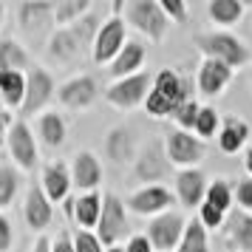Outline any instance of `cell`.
<instances>
[{"instance_id": "obj_35", "label": "cell", "mask_w": 252, "mask_h": 252, "mask_svg": "<svg viewBox=\"0 0 252 252\" xmlns=\"http://www.w3.org/2000/svg\"><path fill=\"white\" fill-rule=\"evenodd\" d=\"M198 111H201V105L195 102V99H187V102L173 114V119H176V125H179V130H193L195 127V119H198Z\"/></svg>"}, {"instance_id": "obj_30", "label": "cell", "mask_w": 252, "mask_h": 252, "mask_svg": "<svg viewBox=\"0 0 252 252\" xmlns=\"http://www.w3.org/2000/svg\"><path fill=\"white\" fill-rule=\"evenodd\" d=\"M207 14L221 26H232V23L241 20L244 3H241V0H213V3L207 6Z\"/></svg>"}, {"instance_id": "obj_27", "label": "cell", "mask_w": 252, "mask_h": 252, "mask_svg": "<svg viewBox=\"0 0 252 252\" xmlns=\"http://www.w3.org/2000/svg\"><path fill=\"white\" fill-rule=\"evenodd\" d=\"M0 96L12 105V108L23 105V96H26V77L23 74H17V71H0Z\"/></svg>"}, {"instance_id": "obj_33", "label": "cell", "mask_w": 252, "mask_h": 252, "mask_svg": "<svg viewBox=\"0 0 252 252\" xmlns=\"http://www.w3.org/2000/svg\"><path fill=\"white\" fill-rule=\"evenodd\" d=\"M108 153L114 161H127L133 156V139L127 136V130H111L108 136Z\"/></svg>"}, {"instance_id": "obj_37", "label": "cell", "mask_w": 252, "mask_h": 252, "mask_svg": "<svg viewBox=\"0 0 252 252\" xmlns=\"http://www.w3.org/2000/svg\"><path fill=\"white\" fill-rule=\"evenodd\" d=\"M74 252H102V244H99V238L94 232L77 229L74 232Z\"/></svg>"}, {"instance_id": "obj_7", "label": "cell", "mask_w": 252, "mask_h": 252, "mask_svg": "<svg viewBox=\"0 0 252 252\" xmlns=\"http://www.w3.org/2000/svg\"><path fill=\"white\" fill-rule=\"evenodd\" d=\"M150 88H153V77H150L148 71H139L133 77H125V80L114 82V85L105 91V96H108V102L116 105V108H133V105L148 99Z\"/></svg>"}, {"instance_id": "obj_47", "label": "cell", "mask_w": 252, "mask_h": 252, "mask_svg": "<svg viewBox=\"0 0 252 252\" xmlns=\"http://www.w3.org/2000/svg\"><path fill=\"white\" fill-rule=\"evenodd\" d=\"M105 252H125V250H119V247H111V250H105Z\"/></svg>"}, {"instance_id": "obj_18", "label": "cell", "mask_w": 252, "mask_h": 252, "mask_svg": "<svg viewBox=\"0 0 252 252\" xmlns=\"http://www.w3.org/2000/svg\"><path fill=\"white\" fill-rule=\"evenodd\" d=\"M23 218H26V224L34 229V232H40V229H46L48 224H51L54 213H51V204H48L43 187H32V190H29V195H26V207H23Z\"/></svg>"}, {"instance_id": "obj_10", "label": "cell", "mask_w": 252, "mask_h": 252, "mask_svg": "<svg viewBox=\"0 0 252 252\" xmlns=\"http://www.w3.org/2000/svg\"><path fill=\"white\" fill-rule=\"evenodd\" d=\"M164 156L170 164H182L190 170L193 164L204 159V142L184 133V130H173V133H167V153Z\"/></svg>"}, {"instance_id": "obj_19", "label": "cell", "mask_w": 252, "mask_h": 252, "mask_svg": "<svg viewBox=\"0 0 252 252\" xmlns=\"http://www.w3.org/2000/svg\"><path fill=\"white\" fill-rule=\"evenodd\" d=\"M99 182H102V164H99V159L94 156L91 150H80L74 156V184L80 190L94 193V187Z\"/></svg>"}, {"instance_id": "obj_32", "label": "cell", "mask_w": 252, "mask_h": 252, "mask_svg": "<svg viewBox=\"0 0 252 252\" xmlns=\"http://www.w3.org/2000/svg\"><path fill=\"white\" fill-rule=\"evenodd\" d=\"M204 195H207L204 198L207 204H213L216 210H221L224 216L229 213V207H232V190H229V184L224 182V179H216V182L207 187Z\"/></svg>"}, {"instance_id": "obj_16", "label": "cell", "mask_w": 252, "mask_h": 252, "mask_svg": "<svg viewBox=\"0 0 252 252\" xmlns=\"http://www.w3.org/2000/svg\"><path fill=\"white\" fill-rule=\"evenodd\" d=\"M167 170H170V161L161 153V145L150 142L136 159V176L142 182H159L161 176H167Z\"/></svg>"}, {"instance_id": "obj_25", "label": "cell", "mask_w": 252, "mask_h": 252, "mask_svg": "<svg viewBox=\"0 0 252 252\" xmlns=\"http://www.w3.org/2000/svg\"><path fill=\"white\" fill-rule=\"evenodd\" d=\"M99 213H102V195L96 193H85L82 198L74 201V218L80 221L82 227H96L99 221Z\"/></svg>"}, {"instance_id": "obj_40", "label": "cell", "mask_w": 252, "mask_h": 252, "mask_svg": "<svg viewBox=\"0 0 252 252\" xmlns=\"http://www.w3.org/2000/svg\"><path fill=\"white\" fill-rule=\"evenodd\" d=\"M12 241H14L12 224H9V218H6V216H0V252H9V250H12Z\"/></svg>"}, {"instance_id": "obj_17", "label": "cell", "mask_w": 252, "mask_h": 252, "mask_svg": "<svg viewBox=\"0 0 252 252\" xmlns=\"http://www.w3.org/2000/svg\"><path fill=\"white\" fill-rule=\"evenodd\" d=\"M207 193V182H204V173L190 167V170H182L176 176V195L184 207H198L204 201Z\"/></svg>"}, {"instance_id": "obj_5", "label": "cell", "mask_w": 252, "mask_h": 252, "mask_svg": "<svg viewBox=\"0 0 252 252\" xmlns=\"http://www.w3.org/2000/svg\"><path fill=\"white\" fill-rule=\"evenodd\" d=\"M127 213L125 204L116 198L114 193L102 195V213H99V221H96V238L102 247H116V241L127 235Z\"/></svg>"}, {"instance_id": "obj_38", "label": "cell", "mask_w": 252, "mask_h": 252, "mask_svg": "<svg viewBox=\"0 0 252 252\" xmlns=\"http://www.w3.org/2000/svg\"><path fill=\"white\" fill-rule=\"evenodd\" d=\"M159 6H161V12H164V17H170L176 23H182L184 17H187V6H184L182 0H161Z\"/></svg>"}, {"instance_id": "obj_45", "label": "cell", "mask_w": 252, "mask_h": 252, "mask_svg": "<svg viewBox=\"0 0 252 252\" xmlns=\"http://www.w3.org/2000/svg\"><path fill=\"white\" fill-rule=\"evenodd\" d=\"M6 122H9V116H6V114H3V111H0V127L6 125Z\"/></svg>"}, {"instance_id": "obj_22", "label": "cell", "mask_w": 252, "mask_h": 252, "mask_svg": "<svg viewBox=\"0 0 252 252\" xmlns=\"http://www.w3.org/2000/svg\"><path fill=\"white\" fill-rule=\"evenodd\" d=\"M71 190V179H68V170L65 164H48L43 170V193H46L48 201H63Z\"/></svg>"}, {"instance_id": "obj_2", "label": "cell", "mask_w": 252, "mask_h": 252, "mask_svg": "<svg viewBox=\"0 0 252 252\" xmlns=\"http://www.w3.org/2000/svg\"><path fill=\"white\" fill-rule=\"evenodd\" d=\"M187 99H190L187 96V82L182 80V74H176L173 68H161L153 77V88L145 99V108H148L150 116L164 119V116L176 114Z\"/></svg>"}, {"instance_id": "obj_3", "label": "cell", "mask_w": 252, "mask_h": 252, "mask_svg": "<svg viewBox=\"0 0 252 252\" xmlns=\"http://www.w3.org/2000/svg\"><path fill=\"white\" fill-rule=\"evenodd\" d=\"M204 60H218L235 71L238 65L250 63V48L241 43L238 37L227 34V32H213V34H195L193 40Z\"/></svg>"}, {"instance_id": "obj_4", "label": "cell", "mask_w": 252, "mask_h": 252, "mask_svg": "<svg viewBox=\"0 0 252 252\" xmlns=\"http://www.w3.org/2000/svg\"><path fill=\"white\" fill-rule=\"evenodd\" d=\"M119 12L125 14L122 17L125 23L139 29L150 40H161V37L167 34V23L170 20L164 17V12H161V6L156 0H127V3H122Z\"/></svg>"}, {"instance_id": "obj_21", "label": "cell", "mask_w": 252, "mask_h": 252, "mask_svg": "<svg viewBox=\"0 0 252 252\" xmlns=\"http://www.w3.org/2000/svg\"><path fill=\"white\" fill-rule=\"evenodd\" d=\"M227 227H229V241L241 252H252V216L244 210H229L227 213Z\"/></svg>"}, {"instance_id": "obj_14", "label": "cell", "mask_w": 252, "mask_h": 252, "mask_svg": "<svg viewBox=\"0 0 252 252\" xmlns=\"http://www.w3.org/2000/svg\"><path fill=\"white\" fill-rule=\"evenodd\" d=\"M127 204L139 216H156V213H161V210H167L173 204V195H170V190H164L159 184H150V187L136 190V193L130 195Z\"/></svg>"}, {"instance_id": "obj_44", "label": "cell", "mask_w": 252, "mask_h": 252, "mask_svg": "<svg viewBox=\"0 0 252 252\" xmlns=\"http://www.w3.org/2000/svg\"><path fill=\"white\" fill-rule=\"evenodd\" d=\"M244 167H247V173L252 176V148L247 150V156H244Z\"/></svg>"}, {"instance_id": "obj_9", "label": "cell", "mask_w": 252, "mask_h": 252, "mask_svg": "<svg viewBox=\"0 0 252 252\" xmlns=\"http://www.w3.org/2000/svg\"><path fill=\"white\" fill-rule=\"evenodd\" d=\"M51 96H54V80H51V74L43 68H37L32 65L29 68V77H26V96H23V114H37L40 108H46L51 102Z\"/></svg>"}, {"instance_id": "obj_29", "label": "cell", "mask_w": 252, "mask_h": 252, "mask_svg": "<svg viewBox=\"0 0 252 252\" xmlns=\"http://www.w3.org/2000/svg\"><path fill=\"white\" fill-rule=\"evenodd\" d=\"M29 68V51L23 46H17L14 40H3L0 43V71H17Z\"/></svg>"}, {"instance_id": "obj_26", "label": "cell", "mask_w": 252, "mask_h": 252, "mask_svg": "<svg viewBox=\"0 0 252 252\" xmlns=\"http://www.w3.org/2000/svg\"><path fill=\"white\" fill-rule=\"evenodd\" d=\"M91 0H57L54 3V23H60L63 29L71 23H77L80 17L91 12Z\"/></svg>"}, {"instance_id": "obj_12", "label": "cell", "mask_w": 252, "mask_h": 252, "mask_svg": "<svg viewBox=\"0 0 252 252\" xmlns=\"http://www.w3.org/2000/svg\"><path fill=\"white\" fill-rule=\"evenodd\" d=\"M17 23L26 34H46L54 23V3H20L17 6Z\"/></svg>"}, {"instance_id": "obj_24", "label": "cell", "mask_w": 252, "mask_h": 252, "mask_svg": "<svg viewBox=\"0 0 252 252\" xmlns=\"http://www.w3.org/2000/svg\"><path fill=\"white\" fill-rule=\"evenodd\" d=\"M37 130H40L46 148H60V145L65 142V122H63V116L54 114V111H48V114L40 116Z\"/></svg>"}, {"instance_id": "obj_23", "label": "cell", "mask_w": 252, "mask_h": 252, "mask_svg": "<svg viewBox=\"0 0 252 252\" xmlns=\"http://www.w3.org/2000/svg\"><path fill=\"white\" fill-rule=\"evenodd\" d=\"M247 136H250V127L247 122H241L235 116H229L224 125L218 127V148L224 153H238L244 145H247Z\"/></svg>"}, {"instance_id": "obj_43", "label": "cell", "mask_w": 252, "mask_h": 252, "mask_svg": "<svg viewBox=\"0 0 252 252\" xmlns=\"http://www.w3.org/2000/svg\"><path fill=\"white\" fill-rule=\"evenodd\" d=\"M32 252H51V244H48V238H43V235H40V238H37V244H34V250Z\"/></svg>"}, {"instance_id": "obj_36", "label": "cell", "mask_w": 252, "mask_h": 252, "mask_svg": "<svg viewBox=\"0 0 252 252\" xmlns=\"http://www.w3.org/2000/svg\"><path fill=\"white\" fill-rule=\"evenodd\" d=\"M224 213L221 210H216L213 204H207V201H201L198 204V221H201V227L204 229H216V227H221L224 224Z\"/></svg>"}, {"instance_id": "obj_1", "label": "cell", "mask_w": 252, "mask_h": 252, "mask_svg": "<svg viewBox=\"0 0 252 252\" xmlns=\"http://www.w3.org/2000/svg\"><path fill=\"white\" fill-rule=\"evenodd\" d=\"M99 14L96 9L80 17L77 23L65 26V29H60L57 34L51 37V43H48V51H51V57L60 60V63H77V60L88 51V46H94V37L99 32Z\"/></svg>"}, {"instance_id": "obj_42", "label": "cell", "mask_w": 252, "mask_h": 252, "mask_svg": "<svg viewBox=\"0 0 252 252\" xmlns=\"http://www.w3.org/2000/svg\"><path fill=\"white\" fill-rule=\"evenodd\" d=\"M51 252H74V241H71L68 232H60L57 241L51 244Z\"/></svg>"}, {"instance_id": "obj_41", "label": "cell", "mask_w": 252, "mask_h": 252, "mask_svg": "<svg viewBox=\"0 0 252 252\" xmlns=\"http://www.w3.org/2000/svg\"><path fill=\"white\" fill-rule=\"evenodd\" d=\"M125 252H153V247H150L148 235H130Z\"/></svg>"}, {"instance_id": "obj_6", "label": "cell", "mask_w": 252, "mask_h": 252, "mask_svg": "<svg viewBox=\"0 0 252 252\" xmlns=\"http://www.w3.org/2000/svg\"><path fill=\"white\" fill-rule=\"evenodd\" d=\"M125 43H127L125 40V20H122L119 14L111 17V20H102L99 32H96V37H94V46H91L94 63H99V65L114 63L116 54L122 51Z\"/></svg>"}, {"instance_id": "obj_39", "label": "cell", "mask_w": 252, "mask_h": 252, "mask_svg": "<svg viewBox=\"0 0 252 252\" xmlns=\"http://www.w3.org/2000/svg\"><path fill=\"white\" fill-rule=\"evenodd\" d=\"M235 201H238V210H252V179H244V182H238V187H235Z\"/></svg>"}, {"instance_id": "obj_31", "label": "cell", "mask_w": 252, "mask_h": 252, "mask_svg": "<svg viewBox=\"0 0 252 252\" xmlns=\"http://www.w3.org/2000/svg\"><path fill=\"white\" fill-rule=\"evenodd\" d=\"M17 187H20V179H17V170L12 164H3L0 161V210L9 207L17 195Z\"/></svg>"}, {"instance_id": "obj_11", "label": "cell", "mask_w": 252, "mask_h": 252, "mask_svg": "<svg viewBox=\"0 0 252 252\" xmlns=\"http://www.w3.org/2000/svg\"><path fill=\"white\" fill-rule=\"evenodd\" d=\"M9 150H12V159L23 170L37 167V142L32 136L29 125H26V119H14L12 127H9Z\"/></svg>"}, {"instance_id": "obj_8", "label": "cell", "mask_w": 252, "mask_h": 252, "mask_svg": "<svg viewBox=\"0 0 252 252\" xmlns=\"http://www.w3.org/2000/svg\"><path fill=\"white\" fill-rule=\"evenodd\" d=\"M184 235V221L176 213H161L148 224V241L153 250L170 252L173 247H179V241Z\"/></svg>"}, {"instance_id": "obj_28", "label": "cell", "mask_w": 252, "mask_h": 252, "mask_svg": "<svg viewBox=\"0 0 252 252\" xmlns=\"http://www.w3.org/2000/svg\"><path fill=\"white\" fill-rule=\"evenodd\" d=\"M179 252H210V244H207V229L201 227V221L193 218L184 224V235L179 241Z\"/></svg>"}, {"instance_id": "obj_15", "label": "cell", "mask_w": 252, "mask_h": 252, "mask_svg": "<svg viewBox=\"0 0 252 252\" xmlns=\"http://www.w3.org/2000/svg\"><path fill=\"white\" fill-rule=\"evenodd\" d=\"M96 94H99L96 80H91V77H77V80H68L65 85H60L57 96L65 108H88L96 99Z\"/></svg>"}, {"instance_id": "obj_13", "label": "cell", "mask_w": 252, "mask_h": 252, "mask_svg": "<svg viewBox=\"0 0 252 252\" xmlns=\"http://www.w3.org/2000/svg\"><path fill=\"white\" fill-rule=\"evenodd\" d=\"M232 77H235V71L229 65L218 63V60H204L198 68V91L204 96H218L232 82Z\"/></svg>"}, {"instance_id": "obj_20", "label": "cell", "mask_w": 252, "mask_h": 252, "mask_svg": "<svg viewBox=\"0 0 252 252\" xmlns=\"http://www.w3.org/2000/svg\"><path fill=\"white\" fill-rule=\"evenodd\" d=\"M142 65H145V46L142 43H125L122 51L116 54V60L111 63V77H119V80L133 77V74H139Z\"/></svg>"}, {"instance_id": "obj_34", "label": "cell", "mask_w": 252, "mask_h": 252, "mask_svg": "<svg viewBox=\"0 0 252 252\" xmlns=\"http://www.w3.org/2000/svg\"><path fill=\"white\" fill-rule=\"evenodd\" d=\"M195 133L201 139H210V136H218V111L216 108H201L198 111V119H195Z\"/></svg>"}, {"instance_id": "obj_46", "label": "cell", "mask_w": 252, "mask_h": 252, "mask_svg": "<svg viewBox=\"0 0 252 252\" xmlns=\"http://www.w3.org/2000/svg\"><path fill=\"white\" fill-rule=\"evenodd\" d=\"M3 17H6V6L0 3V23H3Z\"/></svg>"}]
</instances>
